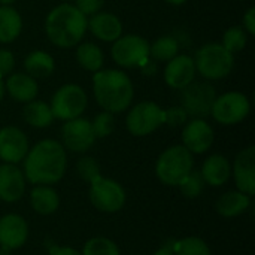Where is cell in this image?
Listing matches in <instances>:
<instances>
[{
    "instance_id": "1",
    "label": "cell",
    "mask_w": 255,
    "mask_h": 255,
    "mask_svg": "<svg viewBox=\"0 0 255 255\" xmlns=\"http://www.w3.org/2000/svg\"><path fill=\"white\" fill-rule=\"evenodd\" d=\"M22 163L27 182L31 185H54L66 175L67 154L61 142L43 139L28 149Z\"/></svg>"
},
{
    "instance_id": "2",
    "label": "cell",
    "mask_w": 255,
    "mask_h": 255,
    "mask_svg": "<svg viewBox=\"0 0 255 255\" xmlns=\"http://www.w3.org/2000/svg\"><path fill=\"white\" fill-rule=\"evenodd\" d=\"M93 93L103 111L120 114L130 108L134 87L126 72L120 69H100L93 76Z\"/></svg>"
},
{
    "instance_id": "3",
    "label": "cell",
    "mask_w": 255,
    "mask_h": 255,
    "mask_svg": "<svg viewBox=\"0 0 255 255\" xmlns=\"http://www.w3.org/2000/svg\"><path fill=\"white\" fill-rule=\"evenodd\" d=\"M87 22V16L81 13L75 4L61 3L48 13L45 19V33L52 45L69 49L82 40L88 30Z\"/></svg>"
},
{
    "instance_id": "4",
    "label": "cell",
    "mask_w": 255,
    "mask_h": 255,
    "mask_svg": "<svg viewBox=\"0 0 255 255\" xmlns=\"http://www.w3.org/2000/svg\"><path fill=\"white\" fill-rule=\"evenodd\" d=\"M194 170V155L184 145L164 149L155 161V176L167 187H178Z\"/></svg>"
},
{
    "instance_id": "5",
    "label": "cell",
    "mask_w": 255,
    "mask_h": 255,
    "mask_svg": "<svg viewBox=\"0 0 255 255\" xmlns=\"http://www.w3.org/2000/svg\"><path fill=\"white\" fill-rule=\"evenodd\" d=\"M196 72L208 81L229 76L235 67V57L221 43H206L197 49L194 57Z\"/></svg>"
},
{
    "instance_id": "6",
    "label": "cell",
    "mask_w": 255,
    "mask_h": 255,
    "mask_svg": "<svg viewBox=\"0 0 255 255\" xmlns=\"http://www.w3.org/2000/svg\"><path fill=\"white\" fill-rule=\"evenodd\" d=\"M88 185V199L97 211L103 214H117L126 206L127 194L120 182L99 176Z\"/></svg>"
},
{
    "instance_id": "7",
    "label": "cell",
    "mask_w": 255,
    "mask_h": 255,
    "mask_svg": "<svg viewBox=\"0 0 255 255\" xmlns=\"http://www.w3.org/2000/svg\"><path fill=\"white\" fill-rule=\"evenodd\" d=\"M88 105L87 93L76 84H64L60 87L49 103L54 120L69 121L81 117Z\"/></svg>"
},
{
    "instance_id": "8",
    "label": "cell",
    "mask_w": 255,
    "mask_h": 255,
    "mask_svg": "<svg viewBox=\"0 0 255 255\" xmlns=\"http://www.w3.org/2000/svg\"><path fill=\"white\" fill-rule=\"evenodd\" d=\"M250 112L251 102L241 91H229L221 96H217L211 108L212 118L223 126L239 124L247 120Z\"/></svg>"
},
{
    "instance_id": "9",
    "label": "cell",
    "mask_w": 255,
    "mask_h": 255,
    "mask_svg": "<svg viewBox=\"0 0 255 255\" xmlns=\"http://www.w3.org/2000/svg\"><path fill=\"white\" fill-rule=\"evenodd\" d=\"M163 124H164V109L155 102H149V100L134 105L126 117V127L128 133L136 137L152 134Z\"/></svg>"
},
{
    "instance_id": "10",
    "label": "cell",
    "mask_w": 255,
    "mask_h": 255,
    "mask_svg": "<svg viewBox=\"0 0 255 255\" xmlns=\"http://www.w3.org/2000/svg\"><path fill=\"white\" fill-rule=\"evenodd\" d=\"M111 55L121 67H140L149 57V42L139 34L121 36L114 42Z\"/></svg>"
},
{
    "instance_id": "11",
    "label": "cell",
    "mask_w": 255,
    "mask_h": 255,
    "mask_svg": "<svg viewBox=\"0 0 255 255\" xmlns=\"http://www.w3.org/2000/svg\"><path fill=\"white\" fill-rule=\"evenodd\" d=\"M181 91V106L187 112L188 118L205 120L211 115V108L217 97V91L211 84L193 81Z\"/></svg>"
},
{
    "instance_id": "12",
    "label": "cell",
    "mask_w": 255,
    "mask_h": 255,
    "mask_svg": "<svg viewBox=\"0 0 255 255\" xmlns=\"http://www.w3.org/2000/svg\"><path fill=\"white\" fill-rule=\"evenodd\" d=\"M94 142L96 136L91 127V121L82 117L64 121L61 127V145L64 149L75 154H85L93 148Z\"/></svg>"
},
{
    "instance_id": "13",
    "label": "cell",
    "mask_w": 255,
    "mask_h": 255,
    "mask_svg": "<svg viewBox=\"0 0 255 255\" xmlns=\"http://www.w3.org/2000/svg\"><path fill=\"white\" fill-rule=\"evenodd\" d=\"M28 149V137L21 128L15 126H6L0 128V160L3 163H21L25 158Z\"/></svg>"
},
{
    "instance_id": "14",
    "label": "cell",
    "mask_w": 255,
    "mask_h": 255,
    "mask_svg": "<svg viewBox=\"0 0 255 255\" xmlns=\"http://www.w3.org/2000/svg\"><path fill=\"white\" fill-rule=\"evenodd\" d=\"M182 145L194 155V154H205L211 149L215 134L211 124L200 118H191L185 123L182 133Z\"/></svg>"
},
{
    "instance_id": "15",
    "label": "cell",
    "mask_w": 255,
    "mask_h": 255,
    "mask_svg": "<svg viewBox=\"0 0 255 255\" xmlns=\"http://www.w3.org/2000/svg\"><path fill=\"white\" fill-rule=\"evenodd\" d=\"M232 175L236 184V190L254 196L255 194V146L251 145L245 149H242L232 167Z\"/></svg>"
},
{
    "instance_id": "16",
    "label": "cell",
    "mask_w": 255,
    "mask_h": 255,
    "mask_svg": "<svg viewBox=\"0 0 255 255\" xmlns=\"http://www.w3.org/2000/svg\"><path fill=\"white\" fill-rule=\"evenodd\" d=\"M28 239V224L19 214H4L0 217V247L19 250Z\"/></svg>"
},
{
    "instance_id": "17",
    "label": "cell",
    "mask_w": 255,
    "mask_h": 255,
    "mask_svg": "<svg viewBox=\"0 0 255 255\" xmlns=\"http://www.w3.org/2000/svg\"><path fill=\"white\" fill-rule=\"evenodd\" d=\"M25 176L16 164H0V200L4 203H15L22 199L25 193Z\"/></svg>"
},
{
    "instance_id": "18",
    "label": "cell",
    "mask_w": 255,
    "mask_h": 255,
    "mask_svg": "<svg viewBox=\"0 0 255 255\" xmlns=\"http://www.w3.org/2000/svg\"><path fill=\"white\" fill-rule=\"evenodd\" d=\"M194 78H196V64L193 57L182 54L167 61L164 69V81L170 88L182 90L187 85H190L194 81Z\"/></svg>"
},
{
    "instance_id": "19",
    "label": "cell",
    "mask_w": 255,
    "mask_h": 255,
    "mask_svg": "<svg viewBox=\"0 0 255 255\" xmlns=\"http://www.w3.org/2000/svg\"><path fill=\"white\" fill-rule=\"evenodd\" d=\"M199 172L206 185L212 188H218V187L226 185L230 181L232 163L229 161L227 157L221 154H212L203 161L202 169Z\"/></svg>"
},
{
    "instance_id": "20",
    "label": "cell",
    "mask_w": 255,
    "mask_h": 255,
    "mask_svg": "<svg viewBox=\"0 0 255 255\" xmlns=\"http://www.w3.org/2000/svg\"><path fill=\"white\" fill-rule=\"evenodd\" d=\"M87 27L102 42H115L123 36V22L121 19L109 12H97L91 15L87 22Z\"/></svg>"
},
{
    "instance_id": "21",
    "label": "cell",
    "mask_w": 255,
    "mask_h": 255,
    "mask_svg": "<svg viewBox=\"0 0 255 255\" xmlns=\"http://www.w3.org/2000/svg\"><path fill=\"white\" fill-rule=\"evenodd\" d=\"M4 88L7 94L19 103H28L34 100L39 93V85L36 79L24 72L10 73L4 82Z\"/></svg>"
},
{
    "instance_id": "22",
    "label": "cell",
    "mask_w": 255,
    "mask_h": 255,
    "mask_svg": "<svg viewBox=\"0 0 255 255\" xmlns=\"http://www.w3.org/2000/svg\"><path fill=\"white\" fill-rule=\"evenodd\" d=\"M251 206V196L239 191L232 190L226 191L220 196V199L215 203L217 212L224 218H236L245 214Z\"/></svg>"
},
{
    "instance_id": "23",
    "label": "cell",
    "mask_w": 255,
    "mask_h": 255,
    "mask_svg": "<svg viewBox=\"0 0 255 255\" xmlns=\"http://www.w3.org/2000/svg\"><path fill=\"white\" fill-rule=\"evenodd\" d=\"M30 206L39 215H52L60 208V196L51 185H34L30 191Z\"/></svg>"
},
{
    "instance_id": "24",
    "label": "cell",
    "mask_w": 255,
    "mask_h": 255,
    "mask_svg": "<svg viewBox=\"0 0 255 255\" xmlns=\"http://www.w3.org/2000/svg\"><path fill=\"white\" fill-rule=\"evenodd\" d=\"M22 30V19L12 6L0 4V43H10L18 39Z\"/></svg>"
},
{
    "instance_id": "25",
    "label": "cell",
    "mask_w": 255,
    "mask_h": 255,
    "mask_svg": "<svg viewBox=\"0 0 255 255\" xmlns=\"http://www.w3.org/2000/svg\"><path fill=\"white\" fill-rule=\"evenodd\" d=\"M25 73L31 78H48L54 73L55 61L51 54L45 51H33L24 58Z\"/></svg>"
},
{
    "instance_id": "26",
    "label": "cell",
    "mask_w": 255,
    "mask_h": 255,
    "mask_svg": "<svg viewBox=\"0 0 255 255\" xmlns=\"http://www.w3.org/2000/svg\"><path fill=\"white\" fill-rule=\"evenodd\" d=\"M22 117L25 123L34 128H46L54 121V115L51 112L49 105L36 99L25 103L22 109Z\"/></svg>"
},
{
    "instance_id": "27",
    "label": "cell",
    "mask_w": 255,
    "mask_h": 255,
    "mask_svg": "<svg viewBox=\"0 0 255 255\" xmlns=\"http://www.w3.org/2000/svg\"><path fill=\"white\" fill-rule=\"evenodd\" d=\"M75 57L82 69L88 72H94V73L99 72L105 63L103 51L100 49V46H97L93 42H85V43L78 45Z\"/></svg>"
},
{
    "instance_id": "28",
    "label": "cell",
    "mask_w": 255,
    "mask_h": 255,
    "mask_svg": "<svg viewBox=\"0 0 255 255\" xmlns=\"http://www.w3.org/2000/svg\"><path fill=\"white\" fill-rule=\"evenodd\" d=\"M179 43L173 36H163L149 45V55L157 63H167L178 55Z\"/></svg>"
},
{
    "instance_id": "29",
    "label": "cell",
    "mask_w": 255,
    "mask_h": 255,
    "mask_svg": "<svg viewBox=\"0 0 255 255\" xmlns=\"http://www.w3.org/2000/svg\"><path fill=\"white\" fill-rule=\"evenodd\" d=\"M173 253L175 255H212L209 245L196 236L173 241Z\"/></svg>"
},
{
    "instance_id": "30",
    "label": "cell",
    "mask_w": 255,
    "mask_h": 255,
    "mask_svg": "<svg viewBox=\"0 0 255 255\" xmlns=\"http://www.w3.org/2000/svg\"><path fill=\"white\" fill-rule=\"evenodd\" d=\"M82 255H121L118 245L105 236H96L84 244Z\"/></svg>"
},
{
    "instance_id": "31",
    "label": "cell",
    "mask_w": 255,
    "mask_h": 255,
    "mask_svg": "<svg viewBox=\"0 0 255 255\" xmlns=\"http://www.w3.org/2000/svg\"><path fill=\"white\" fill-rule=\"evenodd\" d=\"M247 42H248V33L239 27V25H235V27H230L226 30L224 36H223V42L221 45L232 54L235 52H239L242 51L245 46H247Z\"/></svg>"
},
{
    "instance_id": "32",
    "label": "cell",
    "mask_w": 255,
    "mask_h": 255,
    "mask_svg": "<svg viewBox=\"0 0 255 255\" xmlns=\"http://www.w3.org/2000/svg\"><path fill=\"white\" fill-rule=\"evenodd\" d=\"M205 181H203V178H202V175H200V172L199 170H193L179 185H178V188H179V191H181V194L184 196V197H187V199H190V200H194V199H197V197H200L202 196V193H203V190H205Z\"/></svg>"
},
{
    "instance_id": "33",
    "label": "cell",
    "mask_w": 255,
    "mask_h": 255,
    "mask_svg": "<svg viewBox=\"0 0 255 255\" xmlns=\"http://www.w3.org/2000/svg\"><path fill=\"white\" fill-rule=\"evenodd\" d=\"M76 172L79 175V178L91 184L94 179H97L99 176H102L100 173V164L97 163V160L94 157L90 155H84L78 160L76 163Z\"/></svg>"
},
{
    "instance_id": "34",
    "label": "cell",
    "mask_w": 255,
    "mask_h": 255,
    "mask_svg": "<svg viewBox=\"0 0 255 255\" xmlns=\"http://www.w3.org/2000/svg\"><path fill=\"white\" fill-rule=\"evenodd\" d=\"M91 127H93V131H94V136L96 139H103V137H108L114 128H115V120H114V114L111 112H100L94 117V120L91 121Z\"/></svg>"
},
{
    "instance_id": "35",
    "label": "cell",
    "mask_w": 255,
    "mask_h": 255,
    "mask_svg": "<svg viewBox=\"0 0 255 255\" xmlns=\"http://www.w3.org/2000/svg\"><path fill=\"white\" fill-rule=\"evenodd\" d=\"M187 121H188V115L182 109V106L164 109V124L170 127H181V126H185Z\"/></svg>"
},
{
    "instance_id": "36",
    "label": "cell",
    "mask_w": 255,
    "mask_h": 255,
    "mask_svg": "<svg viewBox=\"0 0 255 255\" xmlns=\"http://www.w3.org/2000/svg\"><path fill=\"white\" fill-rule=\"evenodd\" d=\"M105 0H75V7L85 16H91L102 10Z\"/></svg>"
},
{
    "instance_id": "37",
    "label": "cell",
    "mask_w": 255,
    "mask_h": 255,
    "mask_svg": "<svg viewBox=\"0 0 255 255\" xmlns=\"http://www.w3.org/2000/svg\"><path fill=\"white\" fill-rule=\"evenodd\" d=\"M15 69V57L9 49H0V76L10 75Z\"/></svg>"
},
{
    "instance_id": "38",
    "label": "cell",
    "mask_w": 255,
    "mask_h": 255,
    "mask_svg": "<svg viewBox=\"0 0 255 255\" xmlns=\"http://www.w3.org/2000/svg\"><path fill=\"white\" fill-rule=\"evenodd\" d=\"M247 33H248V36H254L255 34V7L254 6H251L247 12H245V15H244V27H242Z\"/></svg>"
},
{
    "instance_id": "39",
    "label": "cell",
    "mask_w": 255,
    "mask_h": 255,
    "mask_svg": "<svg viewBox=\"0 0 255 255\" xmlns=\"http://www.w3.org/2000/svg\"><path fill=\"white\" fill-rule=\"evenodd\" d=\"M48 255H82L81 251L72 248V247H58V245H52L48 250Z\"/></svg>"
},
{
    "instance_id": "40",
    "label": "cell",
    "mask_w": 255,
    "mask_h": 255,
    "mask_svg": "<svg viewBox=\"0 0 255 255\" xmlns=\"http://www.w3.org/2000/svg\"><path fill=\"white\" fill-rule=\"evenodd\" d=\"M152 255H175V253H173V242L164 244V245L160 247L157 251H154V254Z\"/></svg>"
},
{
    "instance_id": "41",
    "label": "cell",
    "mask_w": 255,
    "mask_h": 255,
    "mask_svg": "<svg viewBox=\"0 0 255 255\" xmlns=\"http://www.w3.org/2000/svg\"><path fill=\"white\" fill-rule=\"evenodd\" d=\"M164 1L169 3V4H172V6H181V4L187 3L188 0H164Z\"/></svg>"
},
{
    "instance_id": "42",
    "label": "cell",
    "mask_w": 255,
    "mask_h": 255,
    "mask_svg": "<svg viewBox=\"0 0 255 255\" xmlns=\"http://www.w3.org/2000/svg\"><path fill=\"white\" fill-rule=\"evenodd\" d=\"M4 96V82H3V78L0 76V102Z\"/></svg>"
},
{
    "instance_id": "43",
    "label": "cell",
    "mask_w": 255,
    "mask_h": 255,
    "mask_svg": "<svg viewBox=\"0 0 255 255\" xmlns=\"http://www.w3.org/2000/svg\"><path fill=\"white\" fill-rule=\"evenodd\" d=\"M12 250H7V248H4V247H0V255H12Z\"/></svg>"
},
{
    "instance_id": "44",
    "label": "cell",
    "mask_w": 255,
    "mask_h": 255,
    "mask_svg": "<svg viewBox=\"0 0 255 255\" xmlns=\"http://www.w3.org/2000/svg\"><path fill=\"white\" fill-rule=\"evenodd\" d=\"M16 0H0V4L1 6H10L12 3H15Z\"/></svg>"
},
{
    "instance_id": "45",
    "label": "cell",
    "mask_w": 255,
    "mask_h": 255,
    "mask_svg": "<svg viewBox=\"0 0 255 255\" xmlns=\"http://www.w3.org/2000/svg\"><path fill=\"white\" fill-rule=\"evenodd\" d=\"M136 255H139V254H136Z\"/></svg>"
}]
</instances>
